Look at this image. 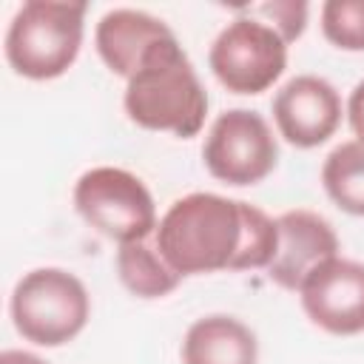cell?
<instances>
[{"instance_id":"obj_1","label":"cell","mask_w":364,"mask_h":364,"mask_svg":"<svg viewBox=\"0 0 364 364\" xmlns=\"http://www.w3.org/2000/svg\"><path fill=\"white\" fill-rule=\"evenodd\" d=\"M154 245L179 276L267 270L276 256L279 228L250 202L193 191L162 213Z\"/></svg>"},{"instance_id":"obj_2","label":"cell","mask_w":364,"mask_h":364,"mask_svg":"<svg viewBox=\"0 0 364 364\" xmlns=\"http://www.w3.org/2000/svg\"><path fill=\"white\" fill-rule=\"evenodd\" d=\"M122 108L128 119L145 131H165L179 139H191L202 131L208 91L176 34L156 43L136 74L125 80Z\"/></svg>"},{"instance_id":"obj_3","label":"cell","mask_w":364,"mask_h":364,"mask_svg":"<svg viewBox=\"0 0 364 364\" xmlns=\"http://www.w3.org/2000/svg\"><path fill=\"white\" fill-rule=\"evenodd\" d=\"M82 0H26L3 40L6 63L26 80H57L80 57L85 37Z\"/></svg>"},{"instance_id":"obj_4","label":"cell","mask_w":364,"mask_h":364,"mask_svg":"<svg viewBox=\"0 0 364 364\" xmlns=\"http://www.w3.org/2000/svg\"><path fill=\"white\" fill-rule=\"evenodd\" d=\"M9 313L14 330L37 347H63L74 341L91 318L85 284L63 267H34L11 290Z\"/></svg>"},{"instance_id":"obj_5","label":"cell","mask_w":364,"mask_h":364,"mask_svg":"<svg viewBox=\"0 0 364 364\" xmlns=\"http://www.w3.org/2000/svg\"><path fill=\"white\" fill-rule=\"evenodd\" d=\"M71 199L82 222L117 245L142 242L159 225L148 185L125 168H88L74 182Z\"/></svg>"},{"instance_id":"obj_6","label":"cell","mask_w":364,"mask_h":364,"mask_svg":"<svg viewBox=\"0 0 364 364\" xmlns=\"http://www.w3.org/2000/svg\"><path fill=\"white\" fill-rule=\"evenodd\" d=\"M208 65L230 94H262L287 68V43L267 23L239 14L210 43Z\"/></svg>"},{"instance_id":"obj_7","label":"cell","mask_w":364,"mask_h":364,"mask_svg":"<svg viewBox=\"0 0 364 364\" xmlns=\"http://www.w3.org/2000/svg\"><path fill=\"white\" fill-rule=\"evenodd\" d=\"M202 162L213 179L247 188L273 173L279 162V142L259 111L230 108L222 111L208 128Z\"/></svg>"},{"instance_id":"obj_8","label":"cell","mask_w":364,"mask_h":364,"mask_svg":"<svg viewBox=\"0 0 364 364\" xmlns=\"http://www.w3.org/2000/svg\"><path fill=\"white\" fill-rule=\"evenodd\" d=\"M341 114V94L318 74H296L273 97V122L279 136L301 151L324 145L338 131Z\"/></svg>"},{"instance_id":"obj_9","label":"cell","mask_w":364,"mask_h":364,"mask_svg":"<svg viewBox=\"0 0 364 364\" xmlns=\"http://www.w3.org/2000/svg\"><path fill=\"white\" fill-rule=\"evenodd\" d=\"M304 316L330 336L364 333V262L327 259L299 287Z\"/></svg>"},{"instance_id":"obj_10","label":"cell","mask_w":364,"mask_h":364,"mask_svg":"<svg viewBox=\"0 0 364 364\" xmlns=\"http://www.w3.org/2000/svg\"><path fill=\"white\" fill-rule=\"evenodd\" d=\"M276 228L279 245L273 262L267 264V276L273 284L299 293V287L316 267L338 256V236L324 216L307 208L284 210L282 216H276Z\"/></svg>"},{"instance_id":"obj_11","label":"cell","mask_w":364,"mask_h":364,"mask_svg":"<svg viewBox=\"0 0 364 364\" xmlns=\"http://www.w3.org/2000/svg\"><path fill=\"white\" fill-rule=\"evenodd\" d=\"M173 37L171 26L142 9H111L94 28V46L105 68L122 80H131L145 54Z\"/></svg>"},{"instance_id":"obj_12","label":"cell","mask_w":364,"mask_h":364,"mask_svg":"<svg viewBox=\"0 0 364 364\" xmlns=\"http://www.w3.org/2000/svg\"><path fill=\"white\" fill-rule=\"evenodd\" d=\"M256 333L236 316L210 313L196 318L182 338V364H256Z\"/></svg>"},{"instance_id":"obj_13","label":"cell","mask_w":364,"mask_h":364,"mask_svg":"<svg viewBox=\"0 0 364 364\" xmlns=\"http://www.w3.org/2000/svg\"><path fill=\"white\" fill-rule=\"evenodd\" d=\"M117 276L128 293L136 299H162L173 293L182 282V276L165 262L156 245L142 242H128L119 245L117 250Z\"/></svg>"},{"instance_id":"obj_14","label":"cell","mask_w":364,"mask_h":364,"mask_svg":"<svg viewBox=\"0 0 364 364\" xmlns=\"http://www.w3.org/2000/svg\"><path fill=\"white\" fill-rule=\"evenodd\" d=\"M321 185L338 210L364 216V142L336 145L321 165Z\"/></svg>"},{"instance_id":"obj_15","label":"cell","mask_w":364,"mask_h":364,"mask_svg":"<svg viewBox=\"0 0 364 364\" xmlns=\"http://www.w3.org/2000/svg\"><path fill=\"white\" fill-rule=\"evenodd\" d=\"M321 31L341 51H364V0H327Z\"/></svg>"},{"instance_id":"obj_16","label":"cell","mask_w":364,"mask_h":364,"mask_svg":"<svg viewBox=\"0 0 364 364\" xmlns=\"http://www.w3.org/2000/svg\"><path fill=\"white\" fill-rule=\"evenodd\" d=\"M236 11L267 23L270 28H276L282 34L284 43H293V40H299L304 34V28H307V11L310 9L301 0H267V3L239 6Z\"/></svg>"},{"instance_id":"obj_17","label":"cell","mask_w":364,"mask_h":364,"mask_svg":"<svg viewBox=\"0 0 364 364\" xmlns=\"http://www.w3.org/2000/svg\"><path fill=\"white\" fill-rule=\"evenodd\" d=\"M347 122H350L355 139L364 142V80L355 82V88L350 91V100H347Z\"/></svg>"},{"instance_id":"obj_18","label":"cell","mask_w":364,"mask_h":364,"mask_svg":"<svg viewBox=\"0 0 364 364\" xmlns=\"http://www.w3.org/2000/svg\"><path fill=\"white\" fill-rule=\"evenodd\" d=\"M0 364H48L46 358L28 353V350H3L0 353Z\"/></svg>"}]
</instances>
